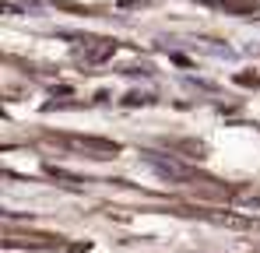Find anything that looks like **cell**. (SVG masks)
<instances>
[{"label": "cell", "instance_id": "1", "mask_svg": "<svg viewBox=\"0 0 260 253\" xmlns=\"http://www.w3.org/2000/svg\"><path fill=\"white\" fill-rule=\"evenodd\" d=\"M71 144H74V148H81V151H91L95 159H109V155H116V151H120L113 141H99V137H74Z\"/></svg>", "mask_w": 260, "mask_h": 253}, {"label": "cell", "instance_id": "2", "mask_svg": "<svg viewBox=\"0 0 260 253\" xmlns=\"http://www.w3.org/2000/svg\"><path fill=\"white\" fill-rule=\"evenodd\" d=\"M113 53H116V42L113 39H88L85 49H81L85 64H99V60H106V56H113Z\"/></svg>", "mask_w": 260, "mask_h": 253}, {"label": "cell", "instance_id": "3", "mask_svg": "<svg viewBox=\"0 0 260 253\" xmlns=\"http://www.w3.org/2000/svg\"><path fill=\"white\" fill-rule=\"evenodd\" d=\"M215 222H225V225H246V218H236V214H215Z\"/></svg>", "mask_w": 260, "mask_h": 253}]
</instances>
